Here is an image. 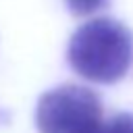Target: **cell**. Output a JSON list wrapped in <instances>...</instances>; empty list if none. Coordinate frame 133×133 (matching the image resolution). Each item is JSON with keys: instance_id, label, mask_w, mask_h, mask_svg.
<instances>
[{"instance_id": "3957f363", "label": "cell", "mask_w": 133, "mask_h": 133, "mask_svg": "<svg viewBox=\"0 0 133 133\" xmlns=\"http://www.w3.org/2000/svg\"><path fill=\"white\" fill-rule=\"evenodd\" d=\"M100 133H133V114L118 112L110 121H104Z\"/></svg>"}, {"instance_id": "6da1fadb", "label": "cell", "mask_w": 133, "mask_h": 133, "mask_svg": "<svg viewBox=\"0 0 133 133\" xmlns=\"http://www.w3.org/2000/svg\"><path fill=\"white\" fill-rule=\"evenodd\" d=\"M66 58L71 69L94 83H114L123 79L133 60V35L116 19L98 17L69 39Z\"/></svg>"}, {"instance_id": "7a4b0ae2", "label": "cell", "mask_w": 133, "mask_h": 133, "mask_svg": "<svg viewBox=\"0 0 133 133\" xmlns=\"http://www.w3.org/2000/svg\"><path fill=\"white\" fill-rule=\"evenodd\" d=\"M39 133H100L102 102L89 87L66 83L48 89L35 106Z\"/></svg>"}, {"instance_id": "277c9868", "label": "cell", "mask_w": 133, "mask_h": 133, "mask_svg": "<svg viewBox=\"0 0 133 133\" xmlns=\"http://www.w3.org/2000/svg\"><path fill=\"white\" fill-rule=\"evenodd\" d=\"M69 10L77 17H83V15H91L96 12L98 8H102L106 4V0H64Z\"/></svg>"}]
</instances>
